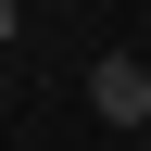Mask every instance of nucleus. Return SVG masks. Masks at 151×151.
I'll return each mask as SVG.
<instances>
[{"mask_svg": "<svg viewBox=\"0 0 151 151\" xmlns=\"http://www.w3.org/2000/svg\"><path fill=\"white\" fill-rule=\"evenodd\" d=\"M88 113L126 126V139H151V50H101L88 63Z\"/></svg>", "mask_w": 151, "mask_h": 151, "instance_id": "f257e3e1", "label": "nucleus"}, {"mask_svg": "<svg viewBox=\"0 0 151 151\" xmlns=\"http://www.w3.org/2000/svg\"><path fill=\"white\" fill-rule=\"evenodd\" d=\"M13 38H25V13H13V0H0V50H13Z\"/></svg>", "mask_w": 151, "mask_h": 151, "instance_id": "f03ea898", "label": "nucleus"}]
</instances>
